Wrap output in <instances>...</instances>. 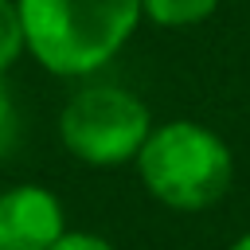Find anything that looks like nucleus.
I'll return each instance as SVG.
<instances>
[{
	"mask_svg": "<svg viewBox=\"0 0 250 250\" xmlns=\"http://www.w3.org/2000/svg\"><path fill=\"white\" fill-rule=\"evenodd\" d=\"M27 55L55 78L105 70L141 27V0H16Z\"/></svg>",
	"mask_w": 250,
	"mask_h": 250,
	"instance_id": "f257e3e1",
	"label": "nucleus"
},
{
	"mask_svg": "<svg viewBox=\"0 0 250 250\" xmlns=\"http://www.w3.org/2000/svg\"><path fill=\"white\" fill-rule=\"evenodd\" d=\"M141 188L168 211L199 215L211 211L234 184V152L203 121H160L137 152Z\"/></svg>",
	"mask_w": 250,
	"mask_h": 250,
	"instance_id": "f03ea898",
	"label": "nucleus"
},
{
	"mask_svg": "<svg viewBox=\"0 0 250 250\" xmlns=\"http://www.w3.org/2000/svg\"><path fill=\"white\" fill-rule=\"evenodd\" d=\"M152 133L148 105L117 86V82H86L78 86L59 113L62 148L90 168L133 164Z\"/></svg>",
	"mask_w": 250,
	"mask_h": 250,
	"instance_id": "7ed1b4c3",
	"label": "nucleus"
},
{
	"mask_svg": "<svg viewBox=\"0 0 250 250\" xmlns=\"http://www.w3.org/2000/svg\"><path fill=\"white\" fill-rule=\"evenodd\" d=\"M62 199L43 184H12L0 191V250H51L66 234Z\"/></svg>",
	"mask_w": 250,
	"mask_h": 250,
	"instance_id": "20e7f679",
	"label": "nucleus"
},
{
	"mask_svg": "<svg viewBox=\"0 0 250 250\" xmlns=\"http://www.w3.org/2000/svg\"><path fill=\"white\" fill-rule=\"evenodd\" d=\"M223 0H141V16L156 27H195L219 12Z\"/></svg>",
	"mask_w": 250,
	"mask_h": 250,
	"instance_id": "39448f33",
	"label": "nucleus"
},
{
	"mask_svg": "<svg viewBox=\"0 0 250 250\" xmlns=\"http://www.w3.org/2000/svg\"><path fill=\"white\" fill-rule=\"evenodd\" d=\"M27 55L23 43V23H20V8L16 0H0V78Z\"/></svg>",
	"mask_w": 250,
	"mask_h": 250,
	"instance_id": "423d86ee",
	"label": "nucleus"
},
{
	"mask_svg": "<svg viewBox=\"0 0 250 250\" xmlns=\"http://www.w3.org/2000/svg\"><path fill=\"white\" fill-rule=\"evenodd\" d=\"M16 133H20V113H16V102H12V94H8V86L0 78V156L12 152Z\"/></svg>",
	"mask_w": 250,
	"mask_h": 250,
	"instance_id": "0eeeda50",
	"label": "nucleus"
},
{
	"mask_svg": "<svg viewBox=\"0 0 250 250\" xmlns=\"http://www.w3.org/2000/svg\"><path fill=\"white\" fill-rule=\"evenodd\" d=\"M51 250H117L109 238H102V234H94V230H66Z\"/></svg>",
	"mask_w": 250,
	"mask_h": 250,
	"instance_id": "6e6552de",
	"label": "nucleus"
},
{
	"mask_svg": "<svg viewBox=\"0 0 250 250\" xmlns=\"http://www.w3.org/2000/svg\"><path fill=\"white\" fill-rule=\"evenodd\" d=\"M227 250H250V230H246V234H238V238H234Z\"/></svg>",
	"mask_w": 250,
	"mask_h": 250,
	"instance_id": "1a4fd4ad",
	"label": "nucleus"
}]
</instances>
